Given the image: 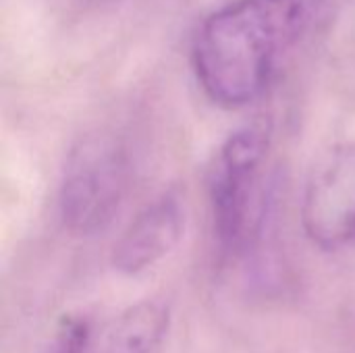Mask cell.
I'll use <instances>...</instances> for the list:
<instances>
[{"mask_svg":"<svg viewBox=\"0 0 355 353\" xmlns=\"http://www.w3.org/2000/svg\"><path fill=\"white\" fill-rule=\"evenodd\" d=\"M320 0H235L198 31L193 69L208 98L225 108L254 102Z\"/></svg>","mask_w":355,"mask_h":353,"instance_id":"obj_1","label":"cell"},{"mask_svg":"<svg viewBox=\"0 0 355 353\" xmlns=\"http://www.w3.org/2000/svg\"><path fill=\"white\" fill-rule=\"evenodd\" d=\"M268 154V129L248 125L220 148L212 177L210 200L214 229L223 250L241 252L260 233L264 221L262 164Z\"/></svg>","mask_w":355,"mask_h":353,"instance_id":"obj_2","label":"cell"},{"mask_svg":"<svg viewBox=\"0 0 355 353\" xmlns=\"http://www.w3.org/2000/svg\"><path fill=\"white\" fill-rule=\"evenodd\" d=\"M129 158L112 135H87L69 154L60 183V214L75 235L110 225L129 187Z\"/></svg>","mask_w":355,"mask_h":353,"instance_id":"obj_3","label":"cell"},{"mask_svg":"<svg viewBox=\"0 0 355 353\" xmlns=\"http://www.w3.org/2000/svg\"><path fill=\"white\" fill-rule=\"evenodd\" d=\"M302 223L322 250L355 241V144L335 146L318 160L306 187Z\"/></svg>","mask_w":355,"mask_h":353,"instance_id":"obj_4","label":"cell"},{"mask_svg":"<svg viewBox=\"0 0 355 353\" xmlns=\"http://www.w3.org/2000/svg\"><path fill=\"white\" fill-rule=\"evenodd\" d=\"M181 200L166 191L148 204L125 229L112 252V266L123 275H139L168 256L183 237Z\"/></svg>","mask_w":355,"mask_h":353,"instance_id":"obj_5","label":"cell"},{"mask_svg":"<svg viewBox=\"0 0 355 353\" xmlns=\"http://www.w3.org/2000/svg\"><path fill=\"white\" fill-rule=\"evenodd\" d=\"M168 325V308L144 302L129 308L108 331L102 353H152Z\"/></svg>","mask_w":355,"mask_h":353,"instance_id":"obj_6","label":"cell"},{"mask_svg":"<svg viewBox=\"0 0 355 353\" xmlns=\"http://www.w3.org/2000/svg\"><path fill=\"white\" fill-rule=\"evenodd\" d=\"M89 341V325L83 318H67L50 353H83Z\"/></svg>","mask_w":355,"mask_h":353,"instance_id":"obj_7","label":"cell"}]
</instances>
